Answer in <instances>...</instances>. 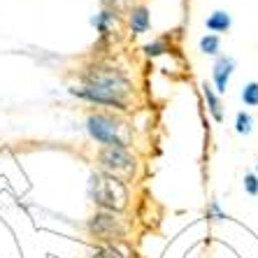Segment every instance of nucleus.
<instances>
[{
  "instance_id": "5",
  "label": "nucleus",
  "mask_w": 258,
  "mask_h": 258,
  "mask_svg": "<svg viewBox=\"0 0 258 258\" xmlns=\"http://www.w3.org/2000/svg\"><path fill=\"white\" fill-rule=\"evenodd\" d=\"M89 230L105 242H114V240H119V237H123V226H121L119 219H114V214H109V212H98L89 221Z\"/></svg>"
},
{
  "instance_id": "14",
  "label": "nucleus",
  "mask_w": 258,
  "mask_h": 258,
  "mask_svg": "<svg viewBox=\"0 0 258 258\" xmlns=\"http://www.w3.org/2000/svg\"><path fill=\"white\" fill-rule=\"evenodd\" d=\"M144 51L149 56H158V54H163V42H154V44H147L144 47Z\"/></svg>"
},
{
  "instance_id": "8",
  "label": "nucleus",
  "mask_w": 258,
  "mask_h": 258,
  "mask_svg": "<svg viewBox=\"0 0 258 258\" xmlns=\"http://www.w3.org/2000/svg\"><path fill=\"white\" fill-rule=\"evenodd\" d=\"M207 28L214 30V33H226L230 28V17L226 12H214L207 19Z\"/></svg>"
},
{
  "instance_id": "13",
  "label": "nucleus",
  "mask_w": 258,
  "mask_h": 258,
  "mask_svg": "<svg viewBox=\"0 0 258 258\" xmlns=\"http://www.w3.org/2000/svg\"><path fill=\"white\" fill-rule=\"evenodd\" d=\"M244 186H246V191L251 193V196H256L258 193V179L253 177V174H249V177L244 179Z\"/></svg>"
},
{
  "instance_id": "10",
  "label": "nucleus",
  "mask_w": 258,
  "mask_h": 258,
  "mask_svg": "<svg viewBox=\"0 0 258 258\" xmlns=\"http://www.w3.org/2000/svg\"><path fill=\"white\" fill-rule=\"evenodd\" d=\"M205 98H207V102H210V109H212V114H214V119L221 121V105H219V100H216L214 91H212L207 84H205Z\"/></svg>"
},
{
  "instance_id": "1",
  "label": "nucleus",
  "mask_w": 258,
  "mask_h": 258,
  "mask_svg": "<svg viewBox=\"0 0 258 258\" xmlns=\"http://www.w3.org/2000/svg\"><path fill=\"white\" fill-rule=\"evenodd\" d=\"M84 89H72V93L79 98H86L91 102H102L112 107L126 109V93L131 91V84L123 75L109 68H96L84 75Z\"/></svg>"
},
{
  "instance_id": "3",
  "label": "nucleus",
  "mask_w": 258,
  "mask_h": 258,
  "mask_svg": "<svg viewBox=\"0 0 258 258\" xmlns=\"http://www.w3.org/2000/svg\"><path fill=\"white\" fill-rule=\"evenodd\" d=\"M98 163L102 172L119 181H126L135 174V158L128 154L126 147H105L98 154Z\"/></svg>"
},
{
  "instance_id": "4",
  "label": "nucleus",
  "mask_w": 258,
  "mask_h": 258,
  "mask_svg": "<svg viewBox=\"0 0 258 258\" xmlns=\"http://www.w3.org/2000/svg\"><path fill=\"white\" fill-rule=\"evenodd\" d=\"M86 128H89L91 138L98 140V142L107 144V147H126V140L119 138L121 123H116L114 119L102 114H93L86 119Z\"/></svg>"
},
{
  "instance_id": "15",
  "label": "nucleus",
  "mask_w": 258,
  "mask_h": 258,
  "mask_svg": "<svg viewBox=\"0 0 258 258\" xmlns=\"http://www.w3.org/2000/svg\"><path fill=\"white\" fill-rule=\"evenodd\" d=\"M107 7H112V10H121L123 7V0H102Z\"/></svg>"
},
{
  "instance_id": "6",
  "label": "nucleus",
  "mask_w": 258,
  "mask_h": 258,
  "mask_svg": "<svg viewBox=\"0 0 258 258\" xmlns=\"http://www.w3.org/2000/svg\"><path fill=\"white\" fill-rule=\"evenodd\" d=\"M233 58H219L214 66V82H216V91L219 93H223L226 91V86H228V77L230 72H233Z\"/></svg>"
},
{
  "instance_id": "2",
  "label": "nucleus",
  "mask_w": 258,
  "mask_h": 258,
  "mask_svg": "<svg viewBox=\"0 0 258 258\" xmlns=\"http://www.w3.org/2000/svg\"><path fill=\"white\" fill-rule=\"evenodd\" d=\"M91 196L98 207L105 212H121L128 205V188L123 181L109 177V174H96L91 179Z\"/></svg>"
},
{
  "instance_id": "7",
  "label": "nucleus",
  "mask_w": 258,
  "mask_h": 258,
  "mask_svg": "<svg viewBox=\"0 0 258 258\" xmlns=\"http://www.w3.org/2000/svg\"><path fill=\"white\" fill-rule=\"evenodd\" d=\"M149 28V12H147V7H138V10H133L131 12V30L133 33H147Z\"/></svg>"
},
{
  "instance_id": "12",
  "label": "nucleus",
  "mask_w": 258,
  "mask_h": 258,
  "mask_svg": "<svg viewBox=\"0 0 258 258\" xmlns=\"http://www.w3.org/2000/svg\"><path fill=\"white\" fill-rule=\"evenodd\" d=\"M235 128H237V133H251V116L244 114V112H240L237 114V121H235Z\"/></svg>"
},
{
  "instance_id": "11",
  "label": "nucleus",
  "mask_w": 258,
  "mask_h": 258,
  "mask_svg": "<svg viewBox=\"0 0 258 258\" xmlns=\"http://www.w3.org/2000/svg\"><path fill=\"white\" fill-rule=\"evenodd\" d=\"M200 49H203L205 54H216V51H219V37L205 35L203 40H200Z\"/></svg>"
},
{
  "instance_id": "9",
  "label": "nucleus",
  "mask_w": 258,
  "mask_h": 258,
  "mask_svg": "<svg viewBox=\"0 0 258 258\" xmlns=\"http://www.w3.org/2000/svg\"><path fill=\"white\" fill-rule=\"evenodd\" d=\"M242 100H244V105H249V107H256L258 105V84L256 82H251V84L244 86V91H242Z\"/></svg>"
}]
</instances>
